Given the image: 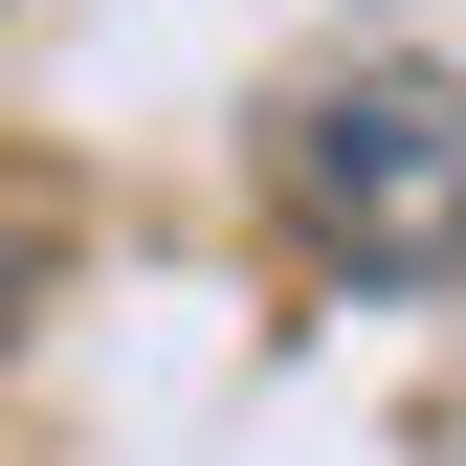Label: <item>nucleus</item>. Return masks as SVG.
Returning a JSON list of instances; mask_svg holds the SVG:
<instances>
[{
	"mask_svg": "<svg viewBox=\"0 0 466 466\" xmlns=\"http://www.w3.org/2000/svg\"><path fill=\"white\" fill-rule=\"evenodd\" d=\"M267 200L333 289H444L466 267V89L444 67H311L267 111Z\"/></svg>",
	"mask_w": 466,
	"mask_h": 466,
	"instance_id": "obj_1",
	"label": "nucleus"
},
{
	"mask_svg": "<svg viewBox=\"0 0 466 466\" xmlns=\"http://www.w3.org/2000/svg\"><path fill=\"white\" fill-rule=\"evenodd\" d=\"M45 289H67V200H45V178H23V156H0V333H23V311H45Z\"/></svg>",
	"mask_w": 466,
	"mask_h": 466,
	"instance_id": "obj_2",
	"label": "nucleus"
}]
</instances>
